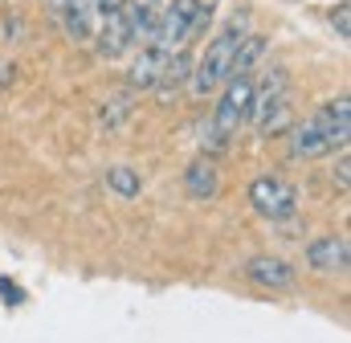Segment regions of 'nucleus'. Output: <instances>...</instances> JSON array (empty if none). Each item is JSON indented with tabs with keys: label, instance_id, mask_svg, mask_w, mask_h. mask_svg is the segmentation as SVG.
<instances>
[{
	"label": "nucleus",
	"instance_id": "obj_1",
	"mask_svg": "<svg viewBox=\"0 0 351 343\" xmlns=\"http://www.w3.org/2000/svg\"><path fill=\"white\" fill-rule=\"evenodd\" d=\"M245 37V16H233L229 21V29L221 33V37H213L208 41V49H204V58L192 66V78H188V86H192V94H217L221 86H225V78L233 74V45Z\"/></svg>",
	"mask_w": 351,
	"mask_h": 343
},
{
	"label": "nucleus",
	"instance_id": "obj_2",
	"mask_svg": "<svg viewBox=\"0 0 351 343\" xmlns=\"http://www.w3.org/2000/svg\"><path fill=\"white\" fill-rule=\"evenodd\" d=\"M250 204L262 213L265 221H290L294 209H298V192L282 176H258L250 184Z\"/></svg>",
	"mask_w": 351,
	"mask_h": 343
},
{
	"label": "nucleus",
	"instance_id": "obj_3",
	"mask_svg": "<svg viewBox=\"0 0 351 343\" xmlns=\"http://www.w3.org/2000/svg\"><path fill=\"white\" fill-rule=\"evenodd\" d=\"M196 8H200V0H172V4H164L160 25H156V33H152V45H160V49H168V54L180 49V45H188Z\"/></svg>",
	"mask_w": 351,
	"mask_h": 343
},
{
	"label": "nucleus",
	"instance_id": "obj_4",
	"mask_svg": "<svg viewBox=\"0 0 351 343\" xmlns=\"http://www.w3.org/2000/svg\"><path fill=\"white\" fill-rule=\"evenodd\" d=\"M315 119H319V127H323V135H327L331 152H335V147H339V152H348V139H351V98H348V94H339V98L323 102V106L315 110Z\"/></svg>",
	"mask_w": 351,
	"mask_h": 343
},
{
	"label": "nucleus",
	"instance_id": "obj_5",
	"mask_svg": "<svg viewBox=\"0 0 351 343\" xmlns=\"http://www.w3.org/2000/svg\"><path fill=\"white\" fill-rule=\"evenodd\" d=\"M245 274H250V282L254 286H265V290H294V265L290 261H282V257H250L245 261Z\"/></svg>",
	"mask_w": 351,
	"mask_h": 343
},
{
	"label": "nucleus",
	"instance_id": "obj_6",
	"mask_svg": "<svg viewBox=\"0 0 351 343\" xmlns=\"http://www.w3.org/2000/svg\"><path fill=\"white\" fill-rule=\"evenodd\" d=\"M94 49L98 58H123L131 49V33H127V21H123V8L119 12H106L98 16V29H94Z\"/></svg>",
	"mask_w": 351,
	"mask_h": 343
},
{
	"label": "nucleus",
	"instance_id": "obj_7",
	"mask_svg": "<svg viewBox=\"0 0 351 343\" xmlns=\"http://www.w3.org/2000/svg\"><path fill=\"white\" fill-rule=\"evenodd\" d=\"M160 12H164V0H127L123 4V21H127V33H131V45H147L156 25H160Z\"/></svg>",
	"mask_w": 351,
	"mask_h": 343
},
{
	"label": "nucleus",
	"instance_id": "obj_8",
	"mask_svg": "<svg viewBox=\"0 0 351 343\" xmlns=\"http://www.w3.org/2000/svg\"><path fill=\"white\" fill-rule=\"evenodd\" d=\"M306 261L315 265V270H323V274H348V261H351V250H348V237H319V241H311V250H306Z\"/></svg>",
	"mask_w": 351,
	"mask_h": 343
},
{
	"label": "nucleus",
	"instance_id": "obj_9",
	"mask_svg": "<svg viewBox=\"0 0 351 343\" xmlns=\"http://www.w3.org/2000/svg\"><path fill=\"white\" fill-rule=\"evenodd\" d=\"M327 152H331V143H327V135H323V127H319L315 115L302 119V123H294V131H290V156L294 160H319Z\"/></svg>",
	"mask_w": 351,
	"mask_h": 343
},
{
	"label": "nucleus",
	"instance_id": "obj_10",
	"mask_svg": "<svg viewBox=\"0 0 351 343\" xmlns=\"http://www.w3.org/2000/svg\"><path fill=\"white\" fill-rule=\"evenodd\" d=\"M164 58H168V49H160V45H143V54L131 62V70H127V86L131 90H156L160 82V70H164Z\"/></svg>",
	"mask_w": 351,
	"mask_h": 343
},
{
	"label": "nucleus",
	"instance_id": "obj_11",
	"mask_svg": "<svg viewBox=\"0 0 351 343\" xmlns=\"http://www.w3.org/2000/svg\"><path fill=\"white\" fill-rule=\"evenodd\" d=\"M192 49L188 45H180V49H172L168 58H164V70H160V82H156V90H160V98H172L180 86H188V78H192Z\"/></svg>",
	"mask_w": 351,
	"mask_h": 343
},
{
	"label": "nucleus",
	"instance_id": "obj_12",
	"mask_svg": "<svg viewBox=\"0 0 351 343\" xmlns=\"http://www.w3.org/2000/svg\"><path fill=\"white\" fill-rule=\"evenodd\" d=\"M217 188H221V172H217V164L208 156H200V160L188 164V172H184V192L192 200H213Z\"/></svg>",
	"mask_w": 351,
	"mask_h": 343
},
{
	"label": "nucleus",
	"instance_id": "obj_13",
	"mask_svg": "<svg viewBox=\"0 0 351 343\" xmlns=\"http://www.w3.org/2000/svg\"><path fill=\"white\" fill-rule=\"evenodd\" d=\"M58 21L66 25V33H70L74 41H94L98 8H94V0H70V4H66V12H62Z\"/></svg>",
	"mask_w": 351,
	"mask_h": 343
},
{
	"label": "nucleus",
	"instance_id": "obj_14",
	"mask_svg": "<svg viewBox=\"0 0 351 343\" xmlns=\"http://www.w3.org/2000/svg\"><path fill=\"white\" fill-rule=\"evenodd\" d=\"M265 54H269V41L258 37V33H245V37L233 45V74H254L265 62Z\"/></svg>",
	"mask_w": 351,
	"mask_h": 343
},
{
	"label": "nucleus",
	"instance_id": "obj_15",
	"mask_svg": "<svg viewBox=\"0 0 351 343\" xmlns=\"http://www.w3.org/2000/svg\"><path fill=\"white\" fill-rule=\"evenodd\" d=\"M254 123L262 127L265 135H278V131H286V127H290V94H282V98L265 102L262 110L254 115Z\"/></svg>",
	"mask_w": 351,
	"mask_h": 343
},
{
	"label": "nucleus",
	"instance_id": "obj_16",
	"mask_svg": "<svg viewBox=\"0 0 351 343\" xmlns=\"http://www.w3.org/2000/svg\"><path fill=\"white\" fill-rule=\"evenodd\" d=\"M106 184H110V188H114L119 196H127V200L143 192V180H139V172H135V168H123V164L106 172Z\"/></svg>",
	"mask_w": 351,
	"mask_h": 343
},
{
	"label": "nucleus",
	"instance_id": "obj_17",
	"mask_svg": "<svg viewBox=\"0 0 351 343\" xmlns=\"http://www.w3.org/2000/svg\"><path fill=\"white\" fill-rule=\"evenodd\" d=\"M127 115H131V94H114L102 106V127H119V123H127Z\"/></svg>",
	"mask_w": 351,
	"mask_h": 343
},
{
	"label": "nucleus",
	"instance_id": "obj_18",
	"mask_svg": "<svg viewBox=\"0 0 351 343\" xmlns=\"http://www.w3.org/2000/svg\"><path fill=\"white\" fill-rule=\"evenodd\" d=\"M348 4H339V8H335V12H331V25H335V29H339V37H343V41H348L351 37V21H348Z\"/></svg>",
	"mask_w": 351,
	"mask_h": 343
},
{
	"label": "nucleus",
	"instance_id": "obj_19",
	"mask_svg": "<svg viewBox=\"0 0 351 343\" xmlns=\"http://www.w3.org/2000/svg\"><path fill=\"white\" fill-rule=\"evenodd\" d=\"M335 180H339V188H348L351 184V164H348V152L339 156V164H335Z\"/></svg>",
	"mask_w": 351,
	"mask_h": 343
},
{
	"label": "nucleus",
	"instance_id": "obj_20",
	"mask_svg": "<svg viewBox=\"0 0 351 343\" xmlns=\"http://www.w3.org/2000/svg\"><path fill=\"white\" fill-rule=\"evenodd\" d=\"M127 0H94V8H98V16H106V12H119Z\"/></svg>",
	"mask_w": 351,
	"mask_h": 343
},
{
	"label": "nucleus",
	"instance_id": "obj_21",
	"mask_svg": "<svg viewBox=\"0 0 351 343\" xmlns=\"http://www.w3.org/2000/svg\"><path fill=\"white\" fill-rule=\"evenodd\" d=\"M45 4H49V16H62V12H66V4H70V0H45Z\"/></svg>",
	"mask_w": 351,
	"mask_h": 343
},
{
	"label": "nucleus",
	"instance_id": "obj_22",
	"mask_svg": "<svg viewBox=\"0 0 351 343\" xmlns=\"http://www.w3.org/2000/svg\"><path fill=\"white\" fill-rule=\"evenodd\" d=\"M12 82V66H4V62H0V86H8Z\"/></svg>",
	"mask_w": 351,
	"mask_h": 343
}]
</instances>
